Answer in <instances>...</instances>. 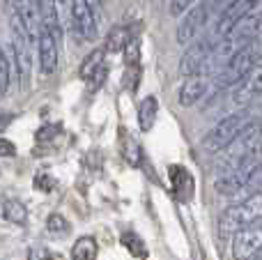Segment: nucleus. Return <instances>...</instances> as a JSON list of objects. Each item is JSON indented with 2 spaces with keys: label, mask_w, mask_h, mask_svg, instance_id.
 <instances>
[{
  "label": "nucleus",
  "mask_w": 262,
  "mask_h": 260,
  "mask_svg": "<svg viewBox=\"0 0 262 260\" xmlns=\"http://www.w3.org/2000/svg\"><path fill=\"white\" fill-rule=\"evenodd\" d=\"M55 3H58V5H67V0H55Z\"/></svg>",
  "instance_id": "35"
},
{
  "label": "nucleus",
  "mask_w": 262,
  "mask_h": 260,
  "mask_svg": "<svg viewBox=\"0 0 262 260\" xmlns=\"http://www.w3.org/2000/svg\"><path fill=\"white\" fill-rule=\"evenodd\" d=\"M127 159H129V164H131V166H138V164H140V150L136 147V143H134V141H129Z\"/></svg>",
  "instance_id": "29"
},
{
  "label": "nucleus",
  "mask_w": 262,
  "mask_h": 260,
  "mask_svg": "<svg viewBox=\"0 0 262 260\" xmlns=\"http://www.w3.org/2000/svg\"><path fill=\"white\" fill-rule=\"evenodd\" d=\"M97 258V240L85 235L78 237L72 247V260H95Z\"/></svg>",
  "instance_id": "19"
},
{
  "label": "nucleus",
  "mask_w": 262,
  "mask_h": 260,
  "mask_svg": "<svg viewBox=\"0 0 262 260\" xmlns=\"http://www.w3.org/2000/svg\"><path fill=\"white\" fill-rule=\"evenodd\" d=\"M39 21L55 39L62 37V26H60V14L55 0H39Z\"/></svg>",
  "instance_id": "13"
},
{
  "label": "nucleus",
  "mask_w": 262,
  "mask_h": 260,
  "mask_svg": "<svg viewBox=\"0 0 262 260\" xmlns=\"http://www.w3.org/2000/svg\"><path fill=\"white\" fill-rule=\"evenodd\" d=\"M131 28L129 26H115L113 30L108 32V39H106V51L108 53H118L127 46V41L131 39Z\"/></svg>",
  "instance_id": "20"
},
{
  "label": "nucleus",
  "mask_w": 262,
  "mask_h": 260,
  "mask_svg": "<svg viewBox=\"0 0 262 260\" xmlns=\"http://www.w3.org/2000/svg\"><path fill=\"white\" fill-rule=\"evenodd\" d=\"M258 3L260 0H230V3H226L221 16H219V23H216V35L223 37L230 28H235L242 18L249 16V14L253 12V7H258Z\"/></svg>",
  "instance_id": "9"
},
{
  "label": "nucleus",
  "mask_w": 262,
  "mask_h": 260,
  "mask_svg": "<svg viewBox=\"0 0 262 260\" xmlns=\"http://www.w3.org/2000/svg\"><path fill=\"white\" fill-rule=\"evenodd\" d=\"M37 55H39V69L44 76L58 69V39L41 26L39 35H37Z\"/></svg>",
  "instance_id": "10"
},
{
  "label": "nucleus",
  "mask_w": 262,
  "mask_h": 260,
  "mask_svg": "<svg viewBox=\"0 0 262 260\" xmlns=\"http://www.w3.org/2000/svg\"><path fill=\"white\" fill-rule=\"evenodd\" d=\"M55 132H58V127H44V129H39V134H37V141H39V143H44L46 141V138H53V134Z\"/></svg>",
  "instance_id": "31"
},
{
  "label": "nucleus",
  "mask_w": 262,
  "mask_h": 260,
  "mask_svg": "<svg viewBox=\"0 0 262 260\" xmlns=\"http://www.w3.org/2000/svg\"><path fill=\"white\" fill-rule=\"evenodd\" d=\"M253 260H262V253H260V256H255V258H253Z\"/></svg>",
  "instance_id": "36"
},
{
  "label": "nucleus",
  "mask_w": 262,
  "mask_h": 260,
  "mask_svg": "<svg viewBox=\"0 0 262 260\" xmlns=\"http://www.w3.org/2000/svg\"><path fill=\"white\" fill-rule=\"evenodd\" d=\"M14 152H16L14 143L7 141V138H0V157H12Z\"/></svg>",
  "instance_id": "30"
},
{
  "label": "nucleus",
  "mask_w": 262,
  "mask_h": 260,
  "mask_svg": "<svg viewBox=\"0 0 262 260\" xmlns=\"http://www.w3.org/2000/svg\"><path fill=\"white\" fill-rule=\"evenodd\" d=\"M28 3H30L32 7H37V12H39V0H28Z\"/></svg>",
  "instance_id": "34"
},
{
  "label": "nucleus",
  "mask_w": 262,
  "mask_h": 260,
  "mask_svg": "<svg viewBox=\"0 0 262 260\" xmlns=\"http://www.w3.org/2000/svg\"><path fill=\"white\" fill-rule=\"evenodd\" d=\"M260 147H262V124L251 122L230 145H226L221 150V170H228L232 166L242 164V161L258 157Z\"/></svg>",
  "instance_id": "3"
},
{
  "label": "nucleus",
  "mask_w": 262,
  "mask_h": 260,
  "mask_svg": "<svg viewBox=\"0 0 262 260\" xmlns=\"http://www.w3.org/2000/svg\"><path fill=\"white\" fill-rule=\"evenodd\" d=\"M230 253L235 260H253L262 253V216L232 237Z\"/></svg>",
  "instance_id": "8"
},
{
  "label": "nucleus",
  "mask_w": 262,
  "mask_h": 260,
  "mask_svg": "<svg viewBox=\"0 0 262 260\" xmlns=\"http://www.w3.org/2000/svg\"><path fill=\"white\" fill-rule=\"evenodd\" d=\"M168 173H170V184H172L175 196L180 198V201H189L191 193H193V180L186 173V168H182V166H170Z\"/></svg>",
  "instance_id": "14"
},
{
  "label": "nucleus",
  "mask_w": 262,
  "mask_h": 260,
  "mask_svg": "<svg viewBox=\"0 0 262 260\" xmlns=\"http://www.w3.org/2000/svg\"><path fill=\"white\" fill-rule=\"evenodd\" d=\"M30 32L26 30L23 21L18 18V14H12V51H14V69H16V78L21 90H26L30 83L32 74V53H30Z\"/></svg>",
  "instance_id": "5"
},
{
  "label": "nucleus",
  "mask_w": 262,
  "mask_h": 260,
  "mask_svg": "<svg viewBox=\"0 0 262 260\" xmlns=\"http://www.w3.org/2000/svg\"><path fill=\"white\" fill-rule=\"evenodd\" d=\"M262 95V62H258L251 74L242 81V85H237V99H251V97Z\"/></svg>",
  "instance_id": "15"
},
{
  "label": "nucleus",
  "mask_w": 262,
  "mask_h": 260,
  "mask_svg": "<svg viewBox=\"0 0 262 260\" xmlns=\"http://www.w3.org/2000/svg\"><path fill=\"white\" fill-rule=\"evenodd\" d=\"M9 85H12V62L0 44V99L9 92Z\"/></svg>",
  "instance_id": "23"
},
{
  "label": "nucleus",
  "mask_w": 262,
  "mask_h": 260,
  "mask_svg": "<svg viewBox=\"0 0 262 260\" xmlns=\"http://www.w3.org/2000/svg\"><path fill=\"white\" fill-rule=\"evenodd\" d=\"M88 5H90L92 12H95V9H99L101 5H104V0H88Z\"/></svg>",
  "instance_id": "33"
},
{
  "label": "nucleus",
  "mask_w": 262,
  "mask_h": 260,
  "mask_svg": "<svg viewBox=\"0 0 262 260\" xmlns=\"http://www.w3.org/2000/svg\"><path fill=\"white\" fill-rule=\"evenodd\" d=\"M253 122V115L251 111H237L230 113L228 118H223L219 124H214L207 132V136L203 138V147L209 152H221L226 145H230L242 132H244L249 124Z\"/></svg>",
  "instance_id": "4"
},
{
  "label": "nucleus",
  "mask_w": 262,
  "mask_h": 260,
  "mask_svg": "<svg viewBox=\"0 0 262 260\" xmlns=\"http://www.w3.org/2000/svg\"><path fill=\"white\" fill-rule=\"evenodd\" d=\"M209 92V81L205 76H189L177 90V101L180 106L189 109V106H195L200 99H205V95Z\"/></svg>",
  "instance_id": "12"
},
{
  "label": "nucleus",
  "mask_w": 262,
  "mask_h": 260,
  "mask_svg": "<svg viewBox=\"0 0 262 260\" xmlns=\"http://www.w3.org/2000/svg\"><path fill=\"white\" fill-rule=\"evenodd\" d=\"M69 221L64 219L60 212H53V214H49V219H46V230H49L51 235H64L69 233Z\"/></svg>",
  "instance_id": "24"
},
{
  "label": "nucleus",
  "mask_w": 262,
  "mask_h": 260,
  "mask_svg": "<svg viewBox=\"0 0 262 260\" xmlns=\"http://www.w3.org/2000/svg\"><path fill=\"white\" fill-rule=\"evenodd\" d=\"M255 193H262V161H258V164L253 166V170H251L249 178L244 180V184H242L230 198H235V203H237V201L255 196Z\"/></svg>",
  "instance_id": "16"
},
{
  "label": "nucleus",
  "mask_w": 262,
  "mask_h": 260,
  "mask_svg": "<svg viewBox=\"0 0 262 260\" xmlns=\"http://www.w3.org/2000/svg\"><path fill=\"white\" fill-rule=\"evenodd\" d=\"M28 260H53V256L44 247H32V249H28Z\"/></svg>",
  "instance_id": "27"
},
{
  "label": "nucleus",
  "mask_w": 262,
  "mask_h": 260,
  "mask_svg": "<svg viewBox=\"0 0 262 260\" xmlns=\"http://www.w3.org/2000/svg\"><path fill=\"white\" fill-rule=\"evenodd\" d=\"M157 115H159V101L157 97H145L138 106V127L140 132H149L157 122Z\"/></svg>",
  "instance_id": "17"
},
{
  "label": "nucleus",
  "mask_w": 262,
  "mask_h": 260,
  "mask_svg": "<svg viewBox=\"0 0 262 260\" xmlns=\"http://www.w3.org/2000/svg\"><path fill=\"white\" fill-rule=\"evenodd\" d=\"M219 0H200L195 7H191L186 12V16L182 18V23L177 26V44L182 46H189L191 41L195 39L200 30L207 26L209 16H212V9Z\"/></svg>",
  "instance_id": "7"
},
{
  "label": "nucleus",
  "mask_w": 262,
  "mask_h": 260,
  "mask_svg": "<svg viewBox=\"0 0 262 260\" xmlns=\"http://www.w3.org/2000/svg\"><path fill=\"white\" fill-rule=\"evenodd\" d=\"M106 74H108V69H106V64H101L99 69H97L95 74H92V78H90V90L92 92H97L101 88V83L106 81Z\"/></svg>",
  "instance_id": "26"
},
{
  "label": "nucleus",
  "mask_w": 262,
  "mask_h": 260,
  "mask_svg": "<svg viewBox=\"0 0 262 260\" xmlns=\"http://www.w3.org/2000/svg\"><path fill=\"white\" fill-rule=\"evenodd\" d=\"M3 216L9 221V224L26 226V221H28V207H26V203L16 201V198H9V201H5L3 203Z\"/></svg>",
  "instance_id": "18"
},
{
  "label": "nucleus",
  "mask_w": 262,
  "mask_h": 260,
  "mask_svg": "<svg viewBox=\"0 0 262 260\" xmlns=\"http://www.w3.org/2000/svg\"><path fill=\"white\" fill-rule=\"evenodd\" d=\"M260 216H262V193L237 201L219 219V235H221V240H232L242 228L251 226Z\"/></svg>",
  "instance_id": "2"
},
{
  "label": "nucleus",
  "mask_w": 262,
  "mask_h": 260,
  "mask_svg": "<svg viewBox=\"0 0 262 260\" xmlns=\"http://www.w3.org/2000/svg\"><path fill=\"white\" fill-rule=\"evenodd\" d=\"M101 62H104V51H101V49L92 51V53L88 55L85 60H83L81 69H78V76H81L83 81H90V78H92V74H95L97 69L101 67Z\"/></svg>",
  "instance_id": "22"
},
{
  "label": "nucleus",
  "mask_w": 262,
  "mask_h": 260,
  "mask_svg": "<svg viewBox=\"0 0 262 260\" xmlns=\"http://www.w3.org/2000/svg\"><path fill=\"white\" fill-rule=\"evenodd\" d=\"M120 244H122L124 249H127V253L129 256H134V258H147V244L140 240V235H136V233H122L120 235Z\"/></svg>",
  "instance_id": "21"
},
{
  "label": "nucleus",
  "mask_w": 262,
  "mask_h": 260,
  "mask_svg": "<svg viewBox=\"0 0 262 260\" xmlns=\"http://www.w3.org/2000/svg\"><path fill=\"white\" fill-rule=\"evenodd\" d=\"M9 122H12V115H0V132H3Z\"/></svg>",
  "instance_id": "32"
},
{
  "label": "nucleus",
  "mask_w": 262,
  "mask_h": 260,
  "mask_svg": "<svg viewBox=\"0 0 262 260\" xmlns=\"http://www.w3.org/2000/svg\"><path fill=\"white\" fill-rule=\"evenodd\" d=\"M35 187L39 189V191H53V187H55V182H53V178H49V175H37V180H35Z\"/></svg>",
  "instance_id": "28"
},
{
  "label": "nucleus",
  "mask_w": 262,
  "mask_h": 260,
  "mask_svg": "<svg viewBox=\"0 0 262 260\" xmlns=\"http://www.w3.org/2000/svg\"><path fill=\"white\" fill-rule=\"evenodd\" d=\"M216 32L214 35H207L203 37V39H193L189 44V49L184 51V55H182L180 60V72L184 74V76H200V74L205 72V67H207V60L209 55H212V51L216 49Z\"/></svg>",
  "instance_id": "6"
},
{
  "label": "nucleus",
  "mask_w": 262,
  "mask_h": 260,
  "mask_svg": "<svg viewBox=\"0 0 262 260\" xmlns=\"http://www.w3.org/2000/svg\"><path fill=\"white\" fill-rule=\"evenodd\" d=\"M124 58H127V64H138V60H140V44H138V39L136 37H131V39L127 41V46H124Z\"/></svg>",
  "instance_id": "25"
},
{
  "label": "nucleus",
  "mask_w": 262,
  "mask_h": 260,
  "mask_svg": "<svg viewBox=\"0 0 262 260\" xmlns=\"http://www.w3.org/2000/svg\"><path fill=\"white\" fill-rule=\"evenodd\" d=\"M72 23L74 30L85 39H92L97 35V21H95V12L88 5V0H72Z\"/></svg>",
  "instance_id": "11"
},
{
  "label": "nucleus",
  "mask_w": 262,
  "mask_h": 260,
  "mask_svg": "<svg viewBox=\"0 0 262 260\" xmlns=\"http://www.w3.org/2000/svg\"><path fill=\"white\" fill-rule=\"evenodd\" d=\"M262 58V39H253L246 46H242L237 53H232L228 58V62L223 64L221 74L216 78V90H230V88L242 85L246 76L251 74V69L260 62Z\"/></svg>",
  "instance_id": "1"
}]
</instances>
